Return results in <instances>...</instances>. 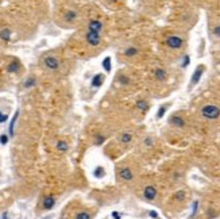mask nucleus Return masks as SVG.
<instances>
[{
    "label": "nucleus",
    "mask_w": 220,
    "mask_h": 219,
    "mask_svg": "<svg viewBox=\"0 0 220 219\" xmlns=\"http://www.w3.org/2000/svg\"><path fill=\"white\" fill-rule=\"evenodd\" d=\"M76 219H91V215L88 212H79L76 215Z\"/></svg>",
    "instance_id": "22"
},
{
    "label": "nucleus",
    "mask_w": 220,
    "mask_h": 219,
    "mask_svg": "<svg viewBox=\"0 0 220 219\" xmlns=\"http://www.w3.org/2000/svg\"><path fill=\"white\" fill-rule=\"evenodd\" d=\"M189 56H185L184 57V61H182V68H185V66H188V64H189Z\"/></svg>",
    "instance_id": "26"
},
{
    "label": "nucleus",
    "mask_w": 220,
    "mask_h": 219,
    "mask_svg": "<svg viewBox=\"0 0 220 219\" xmlns=\"http://www.w3.org/2000/svg\"><path fill=\"white\" fill-rule=\"evenodd\" d=\"M120 177L123 180H126V181H128V180H131L132 177H134V174H132L131 169L130 168H123V169L120 170Z\"/></svg>",
    "instance_id": "7"
},
{
    "label": "nucleus",
    "mask_w": 220,
    "mask_h": 219,
    "mask_svg": "<svg viewBox=\"0 0 220 219\" xmlns=\"http://www.w3.org/2000/svg\"><path fill=\"white\" fill-rule=\"evenodd\" d=\"M88 27H89L91 31H97L99 33L101 28H103V23L99 22V20H91L89 24H88Z\"/></svg>",
    "instance_id": "8"
},
{
    "label": "nucleus",
    "mask_w": 220,
    "mask_h": 219,
    "mask_svg": "<svg viewBox=\"0 0 220 219\" xmlns=\"http://www.w3.org/2000/svg\"><path fill=\"white\" fill-rule=\"evenodd\" d=\"M57 149L58 150H61V152H66V150H68V143H66L65 141H60V142L57 143Z\"/></svg>",
    "instance_id": "19"
},
{
    "label": "nucleus",
    "mask_w": 220,
    "mask_h": 219,
    "mask_svg": "<svg viewBox=\"0 0 220 219\" xmlns=\"http://www.w3.org/2000/svg\"><path fill=\"white\" fill-rule=\"evenodd\" d=\"M34 83H35V81H34V79H31V80L26 81V84H24V87H26V88H28V87H31V85L34 84Z\"/></svg>",
    "instance_id": "29"
},
{
    "label": "nucleus",
    "mask_w": 220,
    "mask_h": 219,
    "mask_svg": "<svg viewBox=\"0 0 220 219\" xmlns=\"http://www.w3.org/2000/svg\"><path fill=\"white\" fill-rule=\"evenodd\" d=\"M165 112H166V107H165V106H162V107L159 108L158 114H157V118H158V119H161V118L165 115Z\"/></svg>",
    "instance_id": "24"
},
{
    "label": "nucleus",
    "mask_w": 220,
    "mask_h": 219,
    "mask_svg": "<svg viewBox=\"0 0 220 219\" xmlns=\"http://www.w3.org/2000/svg\"><path fill=\"white\" fill-rule=\"evenodd\" d=\"M104 142V137H103V135H99V137H97V145H101V143Z\"/></svg>",
    "instance_id": "30"
},
{
    "label": "nucleus",
    "mask_w": 220,
    "mask_h": 219,
    "mask_svg": "<svg viewBox=\"0 0 220 219\" xmlns=\"http://www.w3.org/2000/svg\"><path fill=\"white\" fill-rule=\"evenodd\" d=\"M74 18H76V12H73V11H69V12L65 15V19H66V20H73Z\"/></svg>",
    "instance_id": "23"
},
{
    "label": "nucleus",
    "mask_w": 220,
    "mask_h": 219,
    "mask_svg": "<svg viewBox=\"0 0 220 219\" xmlns=\"http://www.w3.org/2000/svg\"><path fill=\"white\" fill-rule=\"evenodd\" d=\"M131 141V134L130 133H123V134L120 135V142L123 143H127Z\"/></svg>",
    "instance_id": "17"
},
{
    "label": "nucleus",
    "mask_w": 220,
    "mask_h": 219,
    "mask_svg": "<svg viewBox=\"0 0 220 219\" xmlns=\"http://www.w3.org/2000/svg\"><path fill=\"white\" fill-rule=\"evenodd\" d=\"M145 142H146V145H151V139H146Z\"/></svg>",
    "instance_id": "35"
},
{
    "label": "nucleus",
    "mask_w": 220,
    "mask_h": 219,
    "mask_svg": "<svg viewBox=\"0 0 220 219\" xmlns=\"http://www.w3.org/2000/svg\"><path fill=\"white\" fill-rule=\"evenodd\" d=\"M143 195H145V197L147 199V200H153V199H155V196H157V189H155L154 187L149 185V187L145 188Z\"/></svg>",
    "instance_id": "6"
},
{
    "label": "nucleus",
    "mask_w": 220,
    "mask_h": 219,
    "mask_svg": "<svg viewBox=\"0 0 220 219\" xmlns=\"http://www.w3.org/2000/svg\"><path fill=\"white\" fill-rule=\"evenodd\" d=\"M149 215H150V216H151V218H154V219H157V218H158V214H157L155 211H150V212H149Z\"/></svg>",
    "instance_id": "32"
},
{
    "label": "nucleus",
    "mask_w": 220,
    "mask_h": 219,
    "mask_svg": "<svg viewBox=\"0 0 220 219\" xmlns=\"http://www.w3.org/2000/svg\"><path fill=\"white\" fill-rule=\"evenodd\" d=\"M182 43H184V41L181 39L180 37H176V35L169 37L166 39V45L169 47H172V49H180L181 46H182Z\"/></svg>",
    "instance_id": "3"
},
{
    "label": "nucleus",
    "mask_w": 220,
    "mask_h": 219,
    "mask_svg": "<svg viewBox=\"0 0 220 219\" xmlns=\"http://www.w3.org/2000/svg\"><path fill=\"white\" fill-rule=\"evenodd\" d=\"M7 119H8V116H7V115H1V112H0V123L5 122Z\"/></svg>",
    "instance_id": "31"
},
{
    "label": "nucleus",
    "mask_w": 220,
    "mask_h": 219,
    "mask_svg": "<svg viewBox=\"0 0 220 219\" xmlns=\"http://www.w3.org/2000/svg\"><path fill=\"white\" fill-rule=\"evenodd\" d=\"M204 69H205V66H204V65H198L197 69L194 71L193 76H192V81H190V84H192V85L197 84L198 81H200V79H201L202 73H204Z\"/></svg>",
    "instance_id": "4"
},
{
    "label": "nucleus",
    "mask_w": 220,
    "mask_h": 219,
    "mask_svg": "<svg viewBox=\"0 0 220 219\" xmlns=\"http://www.w3.org/2000/svg\"><path fill=\"white\" fill-rule=\"evenodd\" d=\"M213 34H215L216 37H220V26H216L215 28H213Z\"/></svg>",
    "instance_id": "28"
},
{
    "label": "nucleus",
    "mask_w": 220,
    "mask_h": 219,
    "mask_svg": "<svg viewBox=\"0 0 220 219\" xmlns=\"http://www.w3.org/2000/svg\"><path fill=\"white\" fill-rule=\"evenodd\" d=\"M197 206H198V201H194V203H193V211H192V214H190V218H192V216H194L196 211H197Z\"/></svg>",
    "instance_id": "27"
},
{
    "label": "nucleus",
    "mask_w": 220,
    "mask_h": 219,
    "mask_svg": "<svg viewBox=\"0 0 220 219\" xmlns=\"http://www.w3.org/2000/svg\"><path fill=\"white\" fill-rule=\"evenodd\" d=\"M170 123L177 126V127H182V126L185 125L184 119H182L181 116H172V118H170Z\"/></svg>",
    "instance_id": "11"
},
{
    "label": "nucleus",
    "mask_w": 220,
    "mask_h": 219,
    "mask_svg": "<svg viewBox=\"0 0 220 219\" xmlns=\"http://www.w3.org/2000/svg\"><path fill=\"white\" fill-rule=\"evenodd\" d=\"M111 1H118V0H111Z\"/></svg>",
    "instance_id": "37"
},
{
    "label": "nucleus",
    "mask_w": 220,
    "mask_h": 219,
    "mask_svg": "<svg viewBox=\"0 0 220 219\" xmlns=\"http://www.w3.org/2000/svg\"><path fill=\"white\" fill-rule=\"evenodd\" d=\"M103 66L106 68L107 72L111 71V58H110V57H106V58H104V61H103Z\"/></svg>",
    "instance_id": "20"
},
{
    "label": "nucleus",
    "mask_w": 220,
    "mask_h": 219,
    "mask_svg": "<svg viewBox=\"0 0 220 219\" xmlns=\"http://www.w3.org/2000/svg\"><path fill=\"white\" fill-rule=\"evenodd\" d=\"M137 53H138V50L135 49V47H128V49L124 52V54L128 56V57H132V56H135Z\"/></svg>",
    "instance_id": "21"
},
{
    "label": "nucleus",
    "mask_w": 220,
    "mask_h": 219,
    "mask_svg": "<svg viewBox=\"0 0 220 219\" xmlns=\"http://www.w3.org/2000/svg\"><path fill=\"white\" fill-rule=\"evenodd\" d=\"M0 38H1L3 41H5V42H8L9 38H11V31H9L8 28L1 30V31H0Z\"/></svg>",
    "instance_id": "13"
},
{
    "label": "nucleus",
    "mask_w": 220,
    "mask_h": 219,
    "mask_svg": "<svg viewBox=\"0 0 220 219\" xmlns=\"http://www.w3.org/2000/svg\"><path fill=\"white\" fill-rule=\"evenodd\" d=\"M45 65H46V68L54 71V69H58L60 62H58V60L56 57H46L45 58Z\"/></svg>",
    "instance_id": "5"
},
{
    "label": "nucleus",
    "mask_w": 220,
    "mask_h": 219,
    "mask_svg": "<svg viewBox=\"0 0 220 219\" xmlns=\"http://www.w3.org/2000/svg\"><path fill=\"white\" fill-rule=\"evenodd\" d=\"M112 218L114 219H120V214L119 212H116V211H114V212H112Z\"/></svg>",
    "instance_id": "33"
},
{
    "label": "nucleus",
    "mask_w": 220,
    "mask_h": 219,
    "mask_svg": "<svg viewBox=\"0 0 220 219\" xmlns=\"http://www.w3.org/2000/svg\"><path fill=\"white\" fill-rule=\"evenodd\" d=\"M19 69V64L16 62V61H14V62H11L8 65V68H7V71L9 72V73H14V72H18Z\"/></svg>",
    "instance_id": "14"
},
{
    "label": "nucleus",
    "mask_w": 220,
    "mask_h": 219,
    "mask_svg": "<svg viewBox=\"0 0 220 219\" xmlns=\"http://www.w3.org/2000/svg\"><path fill=\"white\" fill-rule=\"evenodd\" d=\"M7 142H8V137H7L5 134L0 135V143H1V145H5Z\"/></svg>",
    "instance_id": "25"
},
{
    "label": "nucleus",
    "mask_w": 220,
    "mask_h": 219,
    "mask_svg": "<svg viewBox=\"0 0 220 219\" xmlns=\"http://www.w3.org/2000/svg\"><path fill=\"white\" fill-rule=\"evenodd\" d=\"M201 114L207 119H216L220 116V108L213 106V104H208V106H204L201 108Z\"/></svg>",
    "instance_id": "1"
},
{
    "label": "nucleus",
    "mask_w": 220,
    "mask_h": 219,
    "mask_svg": "<svg viewBox=\"0 0 220 219\" xmlns=\"http://www.w3.org/2000/svg\"><path fill=\"white\" fill-rule=\"evenodd\" d=\"M18 116H19V111H16L15 112V115L12 116V119H11V123H9V135H11V137L14 135V126H15L16 121H18Z\"/></svg>",
    "instance_id": "12"
},
{
    "label": "nucleus",
    "mask_w": 220,
    "mask_h": 219,
    "mask_svg": "<svg viewBox=\"0 0 220 219\" xmlns=\"http://www.w3.org/2000/svg\"><path fill=\"white\" fill-rule=\"evenodd\" d=\"M137 107L139 108V110H142V111H146V110L149 108V104H147V102H145V100H138Z\"/></svg>",
    "instance_id": "15"
},
{
    "label": "nucleus",
    "mask_w": 220,
    "mask_h": 219,
    "mask_svg": "<svg viewBox=\"0 0 220 219\" xmlns=\"http://www.w3.org/2000/svg\"><path fill=\"white\" fill-rule=\"evenodd\" d=\"M103 81H104V76L99 73V75H96V76L93 77V80H92V87H93V88H99V87H101Z\"/></svg>",
    "instance_id": "10"
},
{
    "label": "nucleus",
    "mask_w": 220,
    "mask_h": 219,
    "mask_svg": "<svg viewBox=\"0 0 220 219\" xmlns=\"http://www.w3.org/2000/svg\"><path fill=\"white\" fill-rule=\"evenodd\" d=\"M54 204H56V200H54L53 196H46L43 199V207L46 210H50V208H53Z\"/></svg>",
    "instance_id": "9"
},
{
    "label": "nucleus",
    "mask_w": 220,
    "mask_h": 219,
    "mask_svg": "<svg viewBox=\"0 0 220 219\" xmlns=\"http://www.w3.org/2000/svg\"><path fill=\"white\" fill-rule=\"evenodd\" d=\"M3 219H7V214H4V215H3Z\"/></svg>",
    "instance_id": "36"
},
{
    "label": "nucleus",
    "mask_w": 220,
    "mask_h": 219,
    "mask_svg": "<svg viewBox=\"0 0 220 219\" xmlns=\"http://www.w3.org/2000/svg\"><path fill=\"white\" fill-rule=\"evenodd\" d=\"M87 41H88V43L91 46H97L101 41L100 34L97 31H91V30H89V31L87 33Z\"/></svg>",
    "instance_id": "2"
},
{
    "label": "nucleus",
    "mask_w": 220,
    "mask_h": 219,
    "mask_svg": "<svg viewBox=\"0 0 220 219\" xmlns=\"http://www.w3.org/2000/svg\"><path fill=\"white\" fill-rule=\"evenodd\" d=\"M95 176H96L97 179H100V177H103V176H104V174H106V172H104V169H103V168H101V166H97L96 169H95Z\"/></svg>",
    "instance_id": "18"
},
{
    "label": "nucleus",
    "mask_w": 220,
    "mask_h": 219,
    "mask_svg": "<svg viewBox=\"0 0 220 219\" xmlns=\"http://www.w3.org/2000/svg\"><path fill=\"white\" fill-rule=\"evenodd\" d=\"M155 77H157L158 80H165L166 72L163 71V69H157V71H155Z\"/></svg>",
    "instance_id": "16"
},
{
    "label": "nucleus",
    "mask_w": 220,
    "mask_h": 219,
    "mask_svg": "<svg viewBox=\"0 0 220 219\" xmlns=\"http://www.w3.org/2000/svg\"><path fill=\"white\" fill-rule=\"evenodd\" d=\"M184 195H185L184 192H178L176 196H177V199H182V197H184Z\"/></svg>",
    "instance_id": "34"
}]
</instances>
